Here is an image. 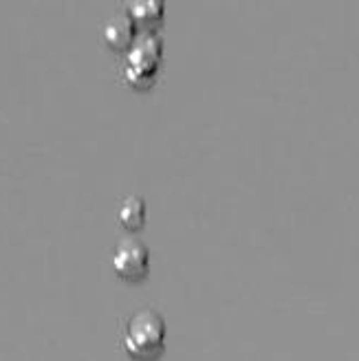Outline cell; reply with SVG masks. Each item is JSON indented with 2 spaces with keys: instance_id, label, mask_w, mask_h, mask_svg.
<instances>
[{
  "instance_id": "obj_1",
  "label": "cell",
  "mask_w": 359,
  "mask_h": 361,
  "mask_svg": "<svg viewBox=\"0 0 359 361\" xmlns=\"http://www.w3.org/2000/svg\"><path fill=\"white\" fill-rule=\"evenodd\" d=\"M123 350L133 361H157L166 350V319L154 309L137 311L123 333Z\"/></svg>"
},
{
  "instance_id": "obj_2",
  "label": "cell",
  "mask_w": 359,
  "mask_h": 361,
  "mask_svg": "<svg viewBox=\"0 0 359 361\" xmlns=\"http://www.w3.org/2000/svg\"><path fill=\"white\" fill-rule=\"evenodd\" d=\"M113 269L123 282H139L150 271V249L139 238H123L113 251Z\"/></svg>"
},
{
  "instance_id": "obj_3",
  "label": "cell",
  "mask_w": 359,
  "mask_h": 361,
  "mask_svg": "<svg viewBox=\"0 0 359 361\" xmlns=\"http://www.w3.org/2000/svg\"><path fill=\"white\" fill-rule=\"evenodd\" d=\"M119 225L128 231H137L146 223V201L141 196H128L123 198V203L119 205L117 212Z\"/></svg>"
},
{
  "instance_id": "obj_4",
  "label": "cell",
  "mask_w": 359,
  "mask_h": 361,
  "mask_svg": "<svg viewBox=\"0 0 359 361\" xmlns=\"http://www.w3.org/2000/svg\"><path fill=\"white\" fill-rule=\"evenodd\" d=\"M106 42L113 49H126L133 40V18L130 16H115L111 18V23L106 25Z\"/></svg>"
}]
</instances>
